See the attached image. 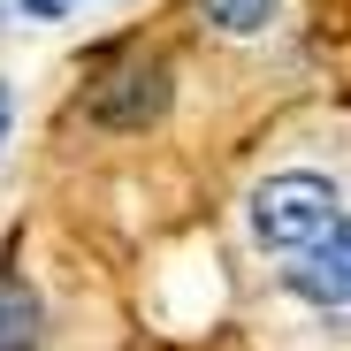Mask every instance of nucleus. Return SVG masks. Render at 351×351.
<instances>
[{
  "label": "nucleus",
  "mask_w": 351,
  "mask_h": 351,
  "mask_svg": "<svg viewBox=\"0 0 351 351\" xmlns=\"http://www.w3.org/2000/svg\"><path fill=\"white\" fill-rule=\"evenodd\" d=\"M199 16H206L214 31H229V38H252V31H267L275 0H199Z\"/></svg>",
  "instance_id": "nucleus-5"
},
{
  "label": "nucleus",
  "mask_w": 351,
  "mask_h": 351,
  "mask_svg": "<svg viewBox=\"0 0 351 351\" xmlns=\"http://www.w3.org/2000/svg\"><path fill=\"white\" fill-rule=\"evenodd\" d=\"M282 282H290V298H306V306H321V313H343V306H351V221H336L321 245L290 252Z\"/></svg>",
  "instance_id": "nucleus-3"
},
{
  "label": "nucleus",
  "mask_w": 351,
  "mask_h": 351,
  "mask_svg": "<svg viewBox=\"0 0 351 351\" xmlns=\"http://www.w3.org/2000/svg\"><path fill=\"white\" fill-rule=\"evenodd\" d=\"M38 343V298L23 282H8L0 290V351H31Z\"/></svg>",
  "instance_id": "nucleus-4"
},
{
  "label": "nucleus",
  "mask_w": 351,
  "mask_h": 351,
  "mask_svg": "<svg viewBox=\"0 0 351 351\" xmlns=\"http://www.w3.org/2000/svg\"><path fill=\"white\" fill-rule=\"evenodd\" d=\"M168 62H123V69H107V77H92V92H84V123L92 130H145V123H160L168 114Z\"/></svg>",
  "instance_id": "nucleus-2"
},
{
  "label": "nucleus",
  "mask_w": 351,
  "mask_h": 351,
  "mask_svg": "<svg viewBox=\"0 0 351 351\" xmlns=\"http://www.w3.org/2000/svg\"><path fill=\"white\" fill-rule=\"evenodd\" d=\"M0 145H8V84H0Z\"/></svg>",
  "instance_id": "nucleus-7"
},
{
  "label": "nucleus",
  "mask_w": 351,
  "mask_h": 351,
  "mask_svg": "<svg viewBox=\"0 0 351 351\" xmlns=\"http://www.w3.org/2000/svg\"><path fill=\"white\" fill-rule=\"evenodd\" d=\"M336 221H343V199L313 168H282V176H267V184L252 191V237L267 252H306V245L328 237Z\"/></svg>",
  "instance_id": "nucleus-1"
},
{
  "label": "nucleus",
  "mask_w": 351,
  "mask_h": 351,
  "mask_svg": "<svg viewBox=\"0 0 351 351\" xmlns=\"http://www.w3.org/2000/svg\"><path fill=\"white\" fill-rule=\"evenodd\" d=\"M16 8H23L31 23H53V16H62V8H69V0H16Z\"/></svg>",
  "instance_id": "nucleus-6"
}]
</instances>
